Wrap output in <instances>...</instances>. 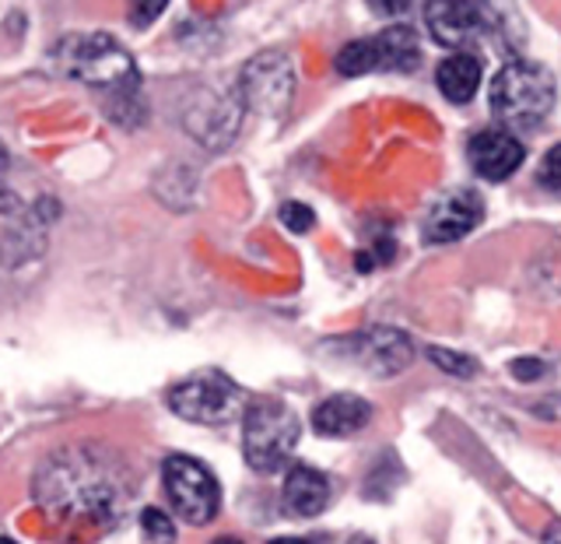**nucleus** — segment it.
I'll list each match as a JSON object with an SVG mask.
<instances>
[{
  "instance_id": "f8f14e48",
  "label": "nucleus",
  "mask_w": 561,
  "mask_h": 544,
  "mask_svg": "<svg viewBox=\"0 0 561 544\" xmlns=\"http://www.w3.org/2000/svg\"><path fill=\"white\" fill-rule=\"evenodd\" d=\"M330 502V481L316 467L298 464L285 478V506L295 517H320Z\"/></svg>"
},
{
  "instance_id": "bb28decb",
  "label": "nucleus",
  "mask_w": 561,
  "mask_h": 544,
  "mask_svg": "<svg viewBox=\"0 0 561 544\" xmlns=\"http://www.w3.org/2000/svg\"><path fill=\"white\" fill-rule=\"evenodd\" d=\"M0 544H18V541H11V537H0Z\"/></svg>"
},
{
  "instance_id": "f257e3e1",
  "label": "nucleus",
  "mask_w": 561,
  "mask_h": 544,
  "mask_svg": "<svg viewBox=\"0 0 561 544\" xmlns=\"http://www.w3.org/2000/svg\"><path fill=\"white\" fill-rule=\"evenodd\" d=\"M127 491H116V471L102 467L95 453L70 450L60 453L57 464H46L39 474V499L49 513H99L105 506H116Z\"/></svg>"
},
{
  "instance_id": "aec40b11",
  "label": "nucleus",
  "mask_w": 561,
  "mask_h": 544,
  "mask_svg": "<svg viewBox=\"0 0 561 544\" xmlns=\"http://www.w3.org/2000/svg\"><path fill=\"white\" fill-rule=\"evenodd\" d=\"M165 4H169V0H127V14H130L134 25L145 29V25H151L154 18L165 11Z\"/></svg>"
},
{
  "instance_id": "b1692460",
  "label": "nucleus",
  "mask_w": 561,
  "mask_h": 544,
  "mask_svg": "<svg viewBox=\"0 0 561 544\" xmlns=\"http://www.w3.org/2000/svg\"><path fill=\"white\" fill-rule=\"evenodd\" d=\"M543 544H561V523H558V526H551L548 537H543Z\"/></svg>"
},
{
  "instance_id": "393cba45",
  "label": "nucleus",
  "mask_w": 561,
  "mask_h": 544,
  "mask_svg": "<svg viewBox=\"0 0 561 544\" xmlns=\"http://www.w3.org/2000/svg\"><path fill=\"white\" fill-rule=\"evenodd\" d=\"M271 544H309V541H302V537H277Z\"/></svg>"
},
{
  "instance_id": "412c9836",
  "label": "nucleus",
  "mask_w": 561,
  "mask_h": 544,
  "mask_svg": "<svg viewBox=\"0 0 561 544\" xmlns=\"http://www.w3.org/2000/svg\"><path fill=\"white\" fill-rule=\"evenodd\" d=\"M540 183L543 186H554V190H561V145H554L548 155H543V162H540Z\"/></svg>"
},
{
  "instance_id": "f03ea898",
  "label": "nucleus",
  "mask_w": 561,
  "mask_h": 544,
  "mask_svg": "<svg viewBox=\"0 0 561 544\" xmlns=\"http://www.w3.org/2000/svg\"><path fill=\"white\" fill-rule=\"evenodd\" d=\"M57 60L70 78H78L84 84L110 88L116 95L137 92V67L130 60V53L105 32L67 35L57 46Z\"/></svg>"
},
{
  "instance_id": "4be33fe9",
  "label": "nucleus",
  "mask_w": 561,
  "mask_h": 544,
  "mask_svg": "<svg viewBox=\"0 0 561 544\" xmlns=\"http://www.w3.org/2000/svg\"><path fill=\"white\" fill-rule=\"evenodd\" d=\"M408 4H411V0H368V8H373L376 14H382V18L403 14V11H408Z\"/></svg>"
},
{
  "instance_id": "7ed1b4c3",
  "label": "nucleus",
  "mask_w": 561,
  "mask_h": 544,
  "mask_svg": "<svg viewBox=\"0 0 561 544\" xmlns=\"http://www.w3.org/2000/svg\"><path fill=\"white\" fill-rule=\"evenodd\" d=\"M554 102V78L548 67L534 60L505 64L495 81H491V113L516 131L537 127L551 113Z\"/></svg>"
},
{
  "instance_id": "dca6fc26",
  "label": "nucleus",
  "mask_w": 561,
  "mask_h": 544,
  "mask_svg": "<svg viewBox=\"0 0 561 544\" xmlns=\"http://www.w3.org/2000/svg\"><path fill=\"white\" fill-rule=\"evenodd\" d=\"M337 70L344 78H362L368 70H379L376 60V43L373 39H355L337 53Z\"/></svg>"
},
{
  "instance_id": "9b49d317",
  "label": "nucleus",
  "mask_w": 561,
  "mask_h": 544,
  "mask_svg": "<svg viewBox=\"0 0 561 544\" xmlns=\"http://www.w3.org/2000/svg\"><path fill=\"white\" fill-rule=\"evenodd\" d=\"M368 418H373V404H368L365 397L333 394L323 404H316L312 429L320 435H330V439H344V435L362 432L368 426Z\"/></svg>"
},
{
  "instance_id": "a211bd4d",
  "label": "nucleus",
  "mask_w": 561,
  "mask_h": 544,
  "mask_svg": "<svg viewBox=\"0 0 561 544\" xmlns=\"http://www.w3.org/2000/svg\"><path fill=\"white\" fill-rule=\"evenodd\" d=\"M140 523H145V534H148V541H154V544H175V523L162 513V509H145L140 513Z\"/></svg>"
},
{
  "instance_id": "39448f33",
  "label": "nucleus",
  "mask_w": 561,
  "mask_h": 544,
  "mask_svg": "<svg viewBox=\"0 0 561 544\" xmlns=\"http://www.w3.org/2000/svg\"><path fill=\"white\" fill-rule=\"evenodd\" d=\"M162 481L165 491L186 523H210L218 517L221 509V485L218 478L210 474L197 456H186V453H175L162 464Z\"/></svg>"
},
{
  "instance_id": "4468645a",
  "label": "nucleus",
  "mask_w": 561,
  "mask_h": 544,
  "mask_svg": "<svg viewBox=\"0 0 561 544\" xmlns=\"http://www.w3.org/2000/svg\"><path fill=\"white\" fill-rule=\"evenodd\" d=\"M438 92L449 102H470L481 88V60L470 57V53H453L449 60L438 64Z\"/></svg>"
},
{
  "instance_id": "423d86ee",
  "label": "nucleus",
  "mask_w": 561,
  "mask_h": 544,
  "mask_svg": "<svg viewBox=\"0 0 561 544\" xmlns=\"http://www.w3.org/2000/svg\"><path fill=\"white\" fill-rule=\"evenodd\" d=\"M169 408L197 426H221L242 408V390L218 369H204L190 379L175 383L169 394Z\"/></svg>"
},
{
  "instance_id": "9d476101",
  "label": "nucleus",
  "mask_w": 561,
  "mask_h": 544,
  "mask_svg": "<svg viewBox=\"0 0 561 544\" xmlns=\"http://www.w3.org/2000/svg\"><path fill=\"white\" fill-rule=\"evenodd\" d=\"M467 155L481 180L499 183V180H508V175L523 166V140L505 131H481L470 137Z\"/></svg>"
},
{
  "instance_id": "6ab92c4d",
  "label": "nucleus",
  "mask_w": 561,
  "mask_h": 544,
  "mask_svg": "<svg viewBox=\"0 0 561 544\" xmlns=\"http://www.w3.org/2000/svg\"><path fill=\"white\" fill-rule=\"evenodd\" d=\"M280 222H285V228H291V233H309V228L316 225V215H312V207L288 201L285 207H280Z\"/></svg>"
},
{
  "instance_id": "a878e982",
  "label": "nucleus",
  "mask_w": 561,
  "mask_h": 544,
  "mask_svg": "<svg viewBox=\"0 0 561 544\" xmlns=\"http://www.w3.org/2000/svg\"><path fill=\"white\" fill-rule=\"evenodd\" d=\"M210 544H242L239 537H218V541H210Z\"/></svg>"
},
{
  "instance_id": "0eeeda50",
  "label": "nucleus",
  "mask_w": 561,
  "mask_h": 544,
  "mask_svg": "<svg viewBox=\"0 0 561 544\" xmlns=\"http://www.w3.org/2000/svg\"><path fill=\"white\" fill-rule=\"evenodd\" d=\"M239 92L245 105L253 110L277 116L288 110L291 92H295V70L285 53H263V57L250 60L239 78Z\"/></svg>"
},
{
  "instance_id": "1a4fd4ad",
  "label": "nucleus",
  "mask_w": 561,
  "mask_h": 544,
  "mask_svg": "<svg viewBox=\"0 0 561 544\" xmlns=\"http://www.w3.org/2000/svg\"><path fill=\"white\" fill-rule=\"evenodd\" d=\"M425 25L435 43L449 49L467 46L484 25V11L478 0H428L425 4Z\"/></svg>"
},
{
  "instance_id": "f3484780",
  "label": "nucleus",
  "mask_w": 561,
  "mask_h": 544,
  "mask_svg": "<svg viewBox=\"0 0 561 544\" xmlns=\"http://www.w3.org/2000/svg\"><path fill=\"white\" fill-rule=\"evenodd\" d=\"M428 359L438 369L453 373V376H473V373H478V362H473L470 355H460V351H449V348H428Z\"/></svg>"
},
{
  "instance_id": "6e6552de",
  "label": "nucleus",
  "mask_w": 561,
  "mask_h": 544,
  "mask_svg": "<svg viewBox=\"0 0 561 544\" xmlns=\"http://www.w3.org/2000/svg\"><path fill=\"white\" fill-rule=\"evenodd\" d=\"M484 218V201L473 190H453L446 197H438L435 207L428 211L425 222V242L443 246V242H456L467 233L478 228V222Z\"/></svg>"
},
{
  "instance_id": "20e7f679",
  "label": "nucleus",
  "mask_w": 561,
  "mask_h": 544,
  "mask_svg": "<svg viewBox=\"0 0 561 544\" xmlns=\"http://www.w3.org/2000/svg\"><path fill=\"white\" fill-rule=\"evenodd\" d=\"M298 443V418L280 400H256L242 418V453L245 464L260 474H274L288 464Z\"/></svg>"
},
{
  "instance_id": "2eb2a0df",
  "label": "nucleus",
  "mask_w": 561,
  "mask_h": 544,
  "mask_svg": "<svg viewBox=\"0 0 561 544\" xmlns=\"http://www.w3.org/2000/svg\"><path fill=\"white\" fill-rule=\"evenodd\" d=\"M376 60L382 70H414L421 64V46L411 25H390L376 35Z\"/></svg>"
},
{
  "instance_id": "5701e85b",
  "label": "nucleus",
  "mask_w": 561,
  "mask_h": 544,
  "mask_svg": "<svg viewBox=\"0 0 561 544\" xmlns=\"http://www.w3.org/2000/svg\"><path fill=\"white\" fill-rule=\"evenodd\" d=\"M543 373V365L537 359H516L513 362V376L516 379H537Z\"/></svg>"
},
{
  "instance_id": "ddd939ff",
  "label": "nucleus",
  "mask_w": 561,
  "mask_h": 544,
  "mask_svg": "<svg viewBox=\"0 0 561 544\" xmlns=\"http://www.w3.org/2000/svg\"><path fill=\"white\" fill-rule=\"evenodd\" d=\"M358 344H362V362L373 369V373L390 376V373H400V369L411 362V341H408V333H400L393 327L368 330Z\"/></svg>"
}]
</instances>
